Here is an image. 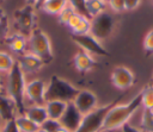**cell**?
<instances>
[{"instance_id": "1", "label": "cell", "mask_w": 153, "mask_h": 132, "mask_svg": "<svg viewBox=\"0 0 153 132\" xmlns=\"http://www.w3.org/2000/svg\"><path fill=\"white\" fill-rule=\"evenodd\" d=\"M140 106H141V92L124 105L116 103L108 112L100 132H110L122 128L123 125L128 124L129 119L140 108Z\"/></svg>"}, {"instance_id": "2", "label": "cell", "mask_w": 153, "mask_h": 132, "mask_svg": "<svg viewBox=\"0 0 153 132\" xmlns=\"http://www.w3.org/2000/svg\"><path fill=\"white\" fill-rule=\"evenodd\" d=\"M25 74L22 71L19 64L16 62L13 68L8 71L7 78V94L14 101L17 111L19 114H24L25 112Z\"/></svg>"}, {"instance_id": "3", "label": "cell", "mask_w": 153, "mask_h": 132, "mask_svg": "<svg viewBox=\"0 0 153 132\" xmlns=\"http://www.w3.org/2000/svg\"><path fill=\"white\" fill-rule=\"evenodd\" d=\"M79 89L75 88L71 82L59 77L57 75H53L45 89V102L47 101H63L66 103L73 102L75 96L79 94Z\"/></svg>"}, {"instance_id": "4", "label": "cell", "mask_w": 153, "mask_h": 132, "mask_svg": "<svg viewBox=\"0 0 153 132\" xmlns=\"http://www.w3.org/2000/svg\"><path fill=\"white\" fill-rule=\"evenodd\" d=\"M27 51L33 54L35 56L39 57L44 62V64L50 63L54 58L49 37L39 27L33 29L32 32L29 36V38H27Z\"/></svg>"}, {"instance_id": "5", "label": "cell", "mask_w": 153, "mask_h": 132, "mask_svg": "<svg viewBox=\"0 0 153 132\" xmlns=\"http://www.w3.org/2000/svg\"><path fill=\"white\" fill-rule=\"evenodd\" d=\"M120 99L121 98H117L116 100H114L106 105H103L100 107H97L92 112L85 114L82 117L80 126L78 127V130L75 132H100L108 112L111 109V107H114L116 103H118Z\"/></svg>"}, {"instance_id": "6", "label": "cell", "mask_w": 153, "mask_h": 132, "mask_svg": "<svg viewBox=\"0 0 153 132\" xmlns=\"http://www.w3.org/2000/svg\"><path fill=\"white\" fill-rule=\"evenodd\" d=\"M16 26L19 31V33L26 36H30L33 29H36V15H35V8L32 5H25L22 8H18L14 11L13 14Z\"/></svg>"}, {"instance_id": "7", "label": "cell", "mask_w": 153, "mask_h": 132, "mask_svg": "<svg viewBox=\"0 0 153 132\" xmlns=\"http://www.w3.org/2000/svg\"><path fill=\"white\" fill-rule=\"evenodd\" d=\"M114 26H115V21H114V17L108 13V12H103L100 14H98L97 17L91 19V30L90 33L98 40L105 39L108 38L112 31H114Z\"/></svg>"}, {"instance_id": "8", "label": "cell", "mask_w": 153, "mask_h": 132, "mask_svg": "<svg viewBox=\"0 0 153 132\" xmlns=\"http://www.w3.org/2000/svg\"><path fill=\"white\" fill-rule=\"evenodd\" d=\"M72 40L76 45H79L81 50L88 52L90 55H97V56H108L109 55V51L91 33L73 34L72 36Z\"/></svg>"}, {"instance_id": "9", "label": "cell", "mask_w": 153, "mask_h": 132, "mask_svg": "<svg viewBox=\"0 0 153 132\" xmlns=\"http://www.w3.org/2000/svg\"><path fill=\"white\" fill-rule=\"evenodd\" d=\"M45 89H47V86L44 81L38 80V78L32 80L27 82L25 86V98L29 101H31L33 105L44 106L45 105V99H44Z\"/></svg>"}, {"instance_id": "10", "label": "cell", "mask_w": 153, "mask_h": 132, "mask_svg": "<svg viewBox=\"0 0 153 132\" xmlns=\"http://www.w3.org/2000/svg\"><path fill=\"white\" fill-rule=\"evenodd\" d=\"M111 83L121 90L128 89L135 83V75L129 68L118 65L111 73Z\"/></svg>"}, {"instance_id": "11", "label": "cell", "mask_w": 153, "mask_h": 132, "mask_svg": "<svg viewBox=\"0 0 153 132\" xmlns=\"http://www.w3.org/2000/svg\"><path fill=\"white\" fill-rule=\"evenodd\" d=\"M82 114L79 112V109L74 106L73 102H68L67 107L60 118V124L63 128H66L69 132H75L78 127L80 126V122L82 120Z\"/></svg>"}, {"instance_id": "12", "label": "cell", "mask_w": 153, "mask_h": 132, "mask_svg": "<svg viewBox=\"0 0 153 132\" xmlns=\"http://www.w3.org/2000/svg\"><path fill=\"white\" fill-rule=\"evenodd\" d=\"M97 96L96 94H93L91 90H80L79 94L75 96V99L73 100L74 106L79 109V112L85 115L90 112H92L93 109L97 108Z\"/></svg>"}, {"instance_id": "13", "label": "cell", "mask_w": 153, "mask_h": 132, "mask_svg": "<svg viewBox=\"0 0 153 132\" xmlns=\"http://www.w3.org/2000/svg\"><path fill=\"white\" fill-rule=\"evenodd\" d=\"M17 63L19 64V67H20V69H22V71H23L24 74H27V73H29V74L37 73V71L41 70L42 67L44 65V62H43L39 57L35 56L33 54H31V52H29V51H27L26 54L19 56Z\"/></svg>"}, {"instance_id": "14", "label": "cell", "mask_w": 153, "mask_h": 132, "mask_svg": "<svg viewBox=\"0 0 153 132\" xmlns=\"http://www.w3.org/2000/svg\"><path fill=\"white\" fill-rule=\"evenodd\" d=\"M67 27L73 32V34H86L91 30V19L86 15L75 13L68 21Z\"/></svg>"}, {"instance_id": "15", "label": "cell", "mask_w": 153, "mask_h": 132, "mask_svg": "<svg viewBox=\"0 0 153 132\" xmlns=\"http://www.w3.org/2000/svg\"><path fill=\"white\" fill-rule=\"evenodd\" d=\"M17 107L14 101L2 93H0V119L5 122L14 120L17 117Z\"/></svg>"}, {"instance_id": "16", "label": "cell", "mask_w": 153, "mask_h": 132, "mask_svg": "<svg viewBox=\"0 0 153 132\" xmlns=\"http://www.w3.org/2000/svg\"><path fill=\"white\" fill-rule=\"evenodd\" d=\"M5 43L14 54L19 56L27 52V39L24 34L19 32H14L7 36V38L5 39Z\"/></svg>"}, {"instance_id": "17", "label": "cell", "mask_w": 153, "mask_h": 132, "mask_svg": "<svg viewBox=\"0 0 153 132\" xmlns=\"http://www.w3.org/2000/svg\"><path fill=\"white\" fill-rule=\"evenodd\" d=\"M73 64L78 71L86 73V71H90L91 69H93L97 65V62L94 61L92 55H90L88 52L80 49L73 58Z\"/></svg>"}, {"instance_id": "18", "label": "cell", "mask_w": 153, "mask_h": 132, "mask_svg": "<svg viewBox=\"0 0 153 132\" xmlns=\"http://www.w3.org/2000/svg\"><path fill=\"white\" fill-rule=\"evenodd\" d=\"M24 114L31 119L33 122H36L38 126H41L47 119H48V113L45 109V106H37L32 105L30 107H25Z\"/></svg>"}, {"instance_id": "19", "label": "cell", "mask_w": 153, "mask_h": 132, "mask_svg": "<svg viewBox=\"0 0 153 132\" xmlns=\"http://www.w3.org/2000/svg\"><path fill=\"white\" fill-rule=\"evenodd\" d=\"M44 106H45V109L48 113V118L60 120V118L62 117V114L67 107V103L63 101L53 100V101H47Z\"/></svg>"}, {"instance_id": "20", "label": "cell", "mask_w": 153, "mask_h": 132, "mask_svg": "<svg viewBox=\"0 0 153 132\" xmlns=\"http://www.w3.org/2000/svg\"><path fill=\"white\" fill-rule=\"evenodd\" d=\"M14 121L20 132H38L39 131V126L36 122H33L31 119H29L25 114L17 115Z\"/></svg>"}, {"instance_id": "21", "label": "cell", "mask_w": 153, "mask_h": 132, "mask_svg": "<svg viewBox=\"0 0 153 132\" xmlns=\"http://www.w3.org/2000/svg\"><path fill=\"white\" fill-rule=\"evenodd\" d=\"M66 5H67V0H45L41 6V8L48 14L57 15Z\"/></svg>"}, {"instance_id": "22", "label": "cell", "mask_w": 153, "mask_h": 132, "mask_svg": "<svg viewBox=\"0 0 153 132\" xmlns=\"http://www.w3.org/2000/svg\"><path fill=\"white\" fill-rule=\"evenodd\" d=\"M85 8H86L87 17L90 19H92L105 11V4H103L99 0H86L85 1Z\"/></svg>"}, {"instance_id": "23", "label": "cell", "mask_w": 153, "mask_h": 132, "mask_svg": "<svg viewBox=\"0 0 153 132\" xmlns=\"http://www.w3.org/2000/svg\"><path fill=\"white\" fill-rule=\"evenodd\" d=\"M141 106L146 109H153V84H146L142 88Z\"/></svg>"}, {"instance_id": "24", "label": "cell", "mask_w": 153, "mask_h": 132, "mask_svg": "<svg viewBox=\"0 0 153 132\" xmlns=\"http://www.w3.org/2000/svg\"><path fill=\"white\" fill-rule=\"evenodd\" d=\"M141 128L143 132H153V109L143 108L141 115Z\"/></svg>"}, {"instance_id": "25", "label": "cell", "mask_w": 153, "mask_h": 132, "mask_svg": "<svg viewBox=\"0 0 153 132\" xmlns=\"http://www.w3.org/2000/svg\"><path fill=\"white\" fill-rule=\"evenodd\" d=\"M14 63L16 62L10 54L0 51V73H8L13 68Z\"/></svg>"}, {"instance_id": "26", "label": "cell", "mask_w": 153, "mask_h": 132, "mask_svg": "<svg viewBox=\"0 0 153 132\" xmlns=\"http://www.w3.org/2000/svg\"><path fill=\"white\" fill-rule=\"evenodd\" d=\"M76 12H75V10L67 2V5L63 7V10L57 14V19H59V23L60 24H62V25H66L67 26V24H68V21H69V19L75 14Z\"/></svg>"}, {"instance_id": "27", "label": "cell", "mask_w": 153, "mask_h": 132, "mask_svg": "<svg viewBox=\"0 0 153 132\" xmlns=\"http://www.w3.org/2000/svg\"><path fill=\"white\" fill-rule=\"evenodd\" d=\"M61 127H62V126H61V124H60L59 120L50 119V118H48V119L39 126V128L43 130V131H45V132H57Z\"/></svg>"}, {"instance_id": "28", "label": "cell", "mask_w": 153, "mask_h": 132, "mask_svg": "<svg viewBox=\"0 0 153 132\" xmlns=\"http://www.w3.org/2000/svg\"><path fill=\"white\" fill-rule=\"evenodd\" d=\"M143 50L147 55L153 54V27L146 33L143 38Z\"/></svg>"}, {"instance_id": "29", "label": "cell", "mask_w": 153, "mask_h": 132, "mask_svg": "<svg viewBox=\"0 0 153 132\" xmlns=\"http://www.w3.org/2000/svg\"><path fill=\"white\" fill-rule=\"evenodd\" d=\"M85 1H86V0H67V2L75 10L76 13L87 17L86 8H85Z\"/></svg>"}, {"instance_id": "30", "label": "cell", "mask_w": 153, "mask_h": 132, "mask_svg": "<svg viewBox=\"0 0 153 132\" xmlns=\"http://www.w3.org/2000/svg\"><path fill=\"white\" fill-rule=\"evenodd\" d=\"M8 31H10L8 19H7V17H5L0 20V43L5 42V39L8 36Z\"/></svg>"}, {"instance_id": "31", "label": "cell", "mask_w": 153, "mask_h": 132, "mask_svg": "<svg viewBox=\"0 0 153 132\" xmlns=\"http://www.w3.org/2000/svg\"><path fill=\"white\" fill-rule=\"evenodd\" d=\"M108 4L111 7V10L115 11V12H123V11H126L124 0H109Z\"/></svg>"}, {"instance_id": "32", "label": "cell", "mask_w": 153, "mask_h": 132, "mask_svg": "<svg viewBox=\"0 0 153 132\" xmlns=\"http://www.w3.org/2000/svg\"><path fill=\"white\" fill-rule=\"evenodd\" d=\"M1 132H20V131H19V128L17 127L16 121H14V120H11V121L5 122V126L2 127Z\"/></svg>"}, {"instance_id": "33", "label": "cell", "mask_w": 153, "mask_h": 132, "mask_svg": "<svg viewBox=\"0 0 153 132\" xmlns=\"http://www.w3.org/2000/svg\"><path fill=\"white\" fill-rule=\"evenodd\" d=\"M140 4H141V0H124V5H126L127 11H133V10L137 8V6Z\"/></svg>"}, {"instance_id": "34", "label": "cell", "mask_w": 153, "mask_h": 132, "mask_svg": "<svg viewBox=\"0 0 153 132\" xmlns=\"http://www.w3.org/2000/svg\"><path fill=\"white\" fill-rule=\"evenodd\" d=\"M121 131H122V132H142L141 130H139V128L131 126L130 124H126V125H123L122 128H121Z\"/></svg>"}, {"instance_id": "35", "label": "cell", "mask_w": 153, "mask_h": 132, "mask_svg": "<svg viewBox=\"0 0 153 132\" xmlns=\"http://www.w3.org/2000/svg\"><path fill=\"white\" fill-rule=\"evenodd\" d=\"M44 1H45V0H36V4H35L33 7H36V8H41V6L43 5Z\"/></svg>"}, {"instance_id": "36", "label": "cell", "mask_w": 153, "mask_h": 132, "mask_svg": "<svg viewBox=\"0 0 153 132\" xmlns=\"http://www.w3.org/2000/svg\"><path fill=\"white\" fill-rule=\"evenodd\" d=\"M5 17H6L5 11H4V8H1V7H0V20H1L2 18H5Z\"/></svg>"}, {"instance_id": "37", "label": "cell", "mask_w": 153, "mask_h": 132, "mask_svg": "<svg viewBox=\"0 0 153 132\" xmlns=\"http://www.w3.org/2000/svg\"><path fill=\"white\" fill-rule=\"evenodd\" d=\"M26 4H27V5H32V6H35L36 0H26Z\"/></svg>"}, {"instance_id": "38", "label": "cell", "mask_w": 153, "mask_h": 132, "mask_svg": "<svg viewBox=\"0 0 153 132\" xmlns=\"http://www.w3.org/2000/svg\"><path fill=\"white\" fill-rule=\"evenodd\" d=\"M57 132H69V131H67L66 128H63V127H61V128H60V130H59Z\"/></svg>"}, {"instance_id": "39", "label": "cell", "mask_w": 153, "mask_h": 132, "mask_svg": "<svg viewBox=\"0 0 153 132\" xmlns=\"http://www.w3.org/2000/svg\"><path fill=\"white\" fill-rule=\"evenodd\" d=\"M99 1H102V2H103V4H105V5L109 2V0H99Z\"/></svg>"}, {"instance_id": "40", "label": "cell", "mask_w": 153, "mask_h": 132, "mask_svg": "<svg viewBox=\"0 0 153 132\" xmlns=\"http://www.w3.org/2000/svg\"><path fill=\"white\" fill-rule=\"evenodd\" d=\"M38 132H45V131H43V130H41V128H39V131H38Z\"/></svg>"}, {"instance_id": "41", "label": "cell", "mask_w": 153, "mask_h": 132, "mask_svg": "<svg viewBox=\"0 0 153 132\" xmlns=\"http://www.w3.org/2000/svg\"><path fill=\"white\" fill-rule=\"evenodd\" d=\"M4 1H5V0H0V4H2V2H4Z\"/></svg>"}, {"instance_id": "42", "label": "cell", "mask_w": 153, "mask_h": 132, "mask_svg": "<svg viewBox=\"0 0 153 132\" xmlns=\"http://www.w3.org/2000/svg\"><path fill=\"white\" fill-rule=\"evenodd\" d=\"M1 130H2V127H1V125H0V132H1Z\"/></svg>"}, {"instance_id": "43", "label": "cell", "mask_w": 153, "mask_h": 132, "mask_svg": "<svg viewBox=\"0 0 153 132\" xmlns=\"http://www.w3.org/2000/svg\"><path fill=\"white\" fill-rule=\"evenodd\" d=\"M0 87H1V80H0Z\"/></svg>"}, {"instance_id": "44", "label": "cell", "mask_w": 153, "mask_h": 132, "mask_svg": "<svg viewBox=\"0 0 153 132\" xmlns=\"http://www.w3.org/2000/svg\"><path fill=\"white\" fill-rule=\"evenodd\" d=\"M152 81H153V75H152Z\"/></svg>"}, {"instance_id": "45", "label": "cell", "mask_w": 153, "mask_h": 132, "mask_svg": "<svg viewBox=\"0 0 153 132\" xmlns=\"http://www.w3.org/2000/svg\"><path fill=\"white\" fill-rule=\"evenodd\" d=\"M152 4H153V0H152Z\"/></svg>"}]
</instances>
